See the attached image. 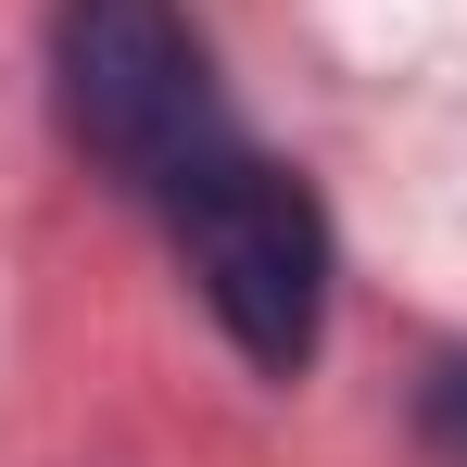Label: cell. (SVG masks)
Here are the masks:
<instances>
[{
    "mask_svg": "<svg viewBox=\"0 0 467 467\" xmlns=\"http://www.w3.org/2000/svg\"><path fill=\"white\" fill-rule=\"evenodd\" d=\"M51 114L140 202H164L190 164H215L240 140L215 51L177 0H51Z\"/></svg>",
    "mask_w": 467,
    "mask_h": 467,
    "instance_id": "2",
    "label": "cell"
},
{
    "mask_svg": "<svg viewBox=\"0 0 467 467\" xmlns=\"http://www.w3.org/2000/svg\"><path fill=\"white\" fill-rule=\"evenodd\" d=\"M430 442L467 467V354H455V367H430Z\"/></svg>",
    "mask_w": 467,
    "mask_h": 467,
    "instance_id": "3",
    "label": "cell"
},
{
    "mask_svg": "<svg viewBox=\"0 0 467 467\" xmlns=\"http://www.w3.org/2000/svg\"><path fill=\"white\" fill-rule=\"evenodd\" d=\"M164 228H177V265H190L202 316L240 341V367L253 379H304L316 341H328V278H341L316 177L228 140L215 164H190L164 190Z\"/></svg>",
    "mask_w": 467,
    "mask_h": 467,
    "instance_id": "1",
    "label": "cell"
}]
</instances>
